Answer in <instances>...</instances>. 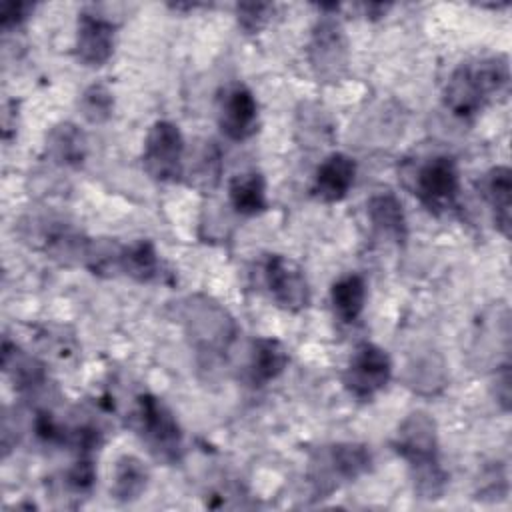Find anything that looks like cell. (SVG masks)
Listing matches in <instances>:
<instances>
[{
  "instance_id": "6da1fadb",
  "label": "cell",
  "mask_w": 512,
  "mask_h": 512,
  "mask_svg": "<svg viewBox=\"0 0 512 512\" xmlns=\"http://www.w3.org/2000/svg\"><path fill=\"white\" fill-rule=\"evenodd\" d=\"M398 456L408 462L414 492L422 500H436L444 494L448 474L440 464L436 422L428 412H412L398 426L392 442Z\"/></svg>"
},
{
  "instance_id": "7a4b0ae2",
  "label": "cell",
  "mask_w": 512,
  "mask_h": 512,
  "mask_svg": "<svg viewBox=\"0 0 512 512\" xmlns=\"http://www.w3.org/2000/svg\"><path fill=\"white\" fill-rule=\"evenodd\" d=\"M510 66L506 56H488L462 62L448 78L442 98L444 106L458 118L476 116L494 98L508 92Z\"/></svg>"
},
{
  "instance_id": "3957f363",
  "label": "cell",
  "mask_w": 512,
  "mask_h": 512,
  "mask_svg": "<svg viewBox=\"0 0 512 512\" xmlns=\"http://www.w3.org/2000/svg\"><path fill=\"white\" fill-rule=\"evenodd\" d=\"M372 468V452L358 442H338L320 448L310 460V482L314 492L324 496L342 482H354Z\"/></svg>"
},
{
  "instance_id": "277c9868",
  "label": "cell",
  "mask_w": 512,
  "mask_h": 512,
  "mask_svg": "<svg viewBox=\"0 0 512 512\" xmlns=\"http://www.w3.org/2000/svg\"><path fill=\"white\" fill-rule=\"evenodd\" d=\"M136 430L152 456L172 464L182 456V428L174 412L156 396L142 394L136 402Z\"/></svg>"
},
{
  "instance_id": "5b68a950",
  "label": "cell",
  "mask_w": 512,
  "mask_h": 512,
  "mask_svg": "<svg viewBox=\"0 0 512 512\" xmlns=\"http://www.w3.org/2000/svg\"><path fill=\"white\" fill-rule=\"evenodd\" d=\"M184 138L180 128L170 120H158L150 126L144 148L142 168L156 182H174L182 176Z\"/></svg>"
},
{
  "instance_id": "8992f818",
  "label": "cell",
  "mask_w": 512,
  "mask_h": 512,
  "mask_svg": "<svg viewBox=\"0 0 512 512\" xmlns=\"http://www.w3.org/2000/svg\"><path fill=\"white\" fill-rule=\"evenodd\" d=\"M390 376L392 360L388 352L372 342H362L354 348L342 374V382L356 400H372L388 386Z\"/></svg>"
},
{
  "instance_id": "52a82bcc",
  "label": "cell",
  "mask_w": 512,
  "mask_h": 512,
  "mask_svg": "<svg viewBox=\"0 0 512 512\" xmlns=\"http://www.w3.org/2000/svg\"><path fill=\"white\" fill-rule=\"evenodd\" d=\"M308 58L318 80L338 82L344 76L348 68V42L334 16H322L312 28Z\"/></svg>"
},
{
  "instance_id": "ba28073f",
  "label": "cell",
  "mask_w": 512,
  "mask_h": 512,
  "mask_svg": "<svg viewBox=\"0 0 512 512\" xmlns=\"http://www.w3.org/2000/svg\"><path fill=\"white\" fill-rule=\"evenodd\" d=\"M460 190V174L454 158L434 156L416 172L414 192L422 206L432 214H444L456 206Z\"/></svg>"
},
{
  "instance_id": "9c48e42d",
  "label": "cell",
  "mask_w": 512,
  "mask_h": 512,
  "mask_svg": "<svg viewBox=\"0 0 512 512\" xmlns=\"http://www.w3.org/2000/svg\"><path fill=\"white\" fill-rule=\"evenodd\" d=\"M262 272L264 284L280 308L288 312H300L310 304V288L306 276L294 260L282 254H270L264 260Z\"/></svg>"
},
{
  "instance_id": "30bf717a",
  "label": "cell",
  "mask_w": 512,
  "mask_h": 512,
  "mask_svg": "<svg viewBox=\"0 0 512 512\" xmlns=\"http://www.w3.org/2000/svg\"><path fill=\"white\" fill-rule=\"evenodd\" d=\"M258 102L252 90L240 82L224 88L218 102V126L236 142H242L258 132Z\"/></svg>"
},
{
  "instance_id": "8fae6325",
  "label": "cell",
  "mask_w": 512,
  "mask_h": 512,
  "mask_svg": "<svg viewBox=\"0 0 512 512\" xmlns=\"http://www.w3.org/2000/svg\"><path fill=\"white\" fill-rule=\"evenodd\" d=\"M116 26L106 16L94 12H80L76 24L74 50L76 58L84 66H102L110 60L114 52Z\"/></svg>"
},
{
  "instance_id": "7c38bea8",
  "label": "cell",
  "mask_w": 512,
  "mask_h": 512,
  "mask_svg": "<svg viewBox=\"0 0 512 512\" xmlns=\"http://www.w3.org/2000/svg\"><path fill=\"white\" fill-rule=\"evenodd\" d=\"M356 178V162L344 152L328 154L314 174L312 192L322 202H340L346 198Z\"/></svg>"
},
{
  "instance_id": "4fadbf2b",
  "label": "cell",
  "mask_w": 512,
  "mask_h": 512,
  "mask_svg": "<svg viewBox=\"0 0 512 512\" xmlns=\"http://www.w3.org/2000/svg\"><path fill=\"white\" fill-rule=\"evenodd\" d=\"M480 194L492 210L496 228L510 238L512 228V172L508 166L490 168L480 180Z\"/></svg>"
},
{
  "instance_id": "5bb4252c",
  "label": "cell",
  "mask_w": 512,
  "mask_h": 512,
  "mask_svg": "<svg viewBox=\"0 0 512 512\" xmlns=\"http://www.w3.org/2000/svg\"><path fill=\"white\" fill-rule=\"evenodd\" d=\"M366 212L378 234L394 240L396 244H404L408 236V222L402 202L392 192L374 194L366 204Z\"/></svg>"
},
{
  "instance_id": "9a60e30c",
  "label": "cell",
  "mask_w": 512,
  "mask_h": 512,
  "mask_svg": "<svg viewBox=\"0 0 512 512\" xmlns=\"http://www.w3.org/2000/svg\"><path fill=\"white\" fill-rule=\"evenodd\" d=\"M232 208L242 216H256L268 208L266 182L258 170H244L232 176L228 184Z\"/></svg>"
},
{
  "instance_id": "2e32d148",
  "label": "cell",
  "mask_w": 512,
  "mask_h": 512,
  "mask_svg": "<svg viewBox=\"0 0 512 512\" xmlns=\"http://www.w3.org/2000/svg\"><path fill=\"white\" fill-rule=\"evenodd\" d=\"M86 150V136L72 122H62L54 126L46 138V152L60 166L78 168L86 158Z\"/></svg>"
},
{
  "instance_id": "e0dca14e",
  "label": "cell",
  "mask_w": 512,
  "mask_h": 512,
  "mask_svg": "<svg viewBox=\"0 0 512 512\" xmlns=\"http://www.w3.org/2000/svg\"><path fill=\"white\" fill-rule=\"evenodd\" d=\"M118 268L136 282H156L162 278V262L150 240H138L130 246H120Z\"/></svg>"
},
{
  "instance_id": "ac0fdd59",
  "label": "cell",
  "mask_w": 512,
  "mask_h": 512,
  "mask_svg": "<svg viewBox=\"0 0 512 512\" xmlns=\"http://www.w3.org/2000/svg\"><path fill=\"white\" fill-rule=\"evenodd\" d=\"M366 302V282L360 274H346L338 278L330 288V304L334 316L344 322L352 324L360 318Z\"/></svg>"
},
{
  "instance_id": "d6986e66",
  "label": "cell",
  "mask_w": 512,
  "mask_h": 512,
  "mask_svg": "<svg viewBox=\"0 0 512 512\" xmlns=\"http://www.w3.org/2000/svg\"><path fill=\"white\" fill-rule=\"evenodd\" d=\"M288 366V350L276 338H258L254 340L252 360H250V378L254 384L262 386L278 378Z\"/></svg>"
},
{
  "instance_id": "ffe728a7",
  "label": "cell",
  "mask_w": 512,
  "mask_h": 512,
  "mask_svg": "<svg viewBox=\"0 0 512 512\" xmlns=\"http://www.w3.org/2000/svg\"><path fill=\"white\" fill-rule=\"evenodd\" d=\"M148 478L150 472L144 462L132 454H124L114 466L110 492L118 502H132L146 490Z\"/></svg>"
},
{
  "instance_id": "44dd1931",
  "label": "cell",
  "mask_w": 512,
  "mask_h": 512,
  "mask_svg": "<svg viewBox=\"0 0 512 512\" xmlns=\"http://www.w3.org/2000/svg\"><path fill=\"white\" fill-rule=\"evenodd\" d=\"M78 108L90 124H104L112 116L114 96L104 84H92L82 92Z\"/></svg>"
},
{
  "instance_id": "7402d4cb",
  "label": "cell",
  "mask_w": 512,
  "mask_h": 512,
  "mask_svg": "<svg viewBox=\"0 0 512 512\" xmlns=\"http://www.w3.org/2000/svg\"><path fill=\"white\" fill-rule=\"evenodd\" d=\"M274 12L272 4L266 2H240L236 4V20L248 34L260 32Z\"/></svg>"
},
{
  "instance_id": "603a6c76",
  "label": "cell",
  "mask_w": 512,
  "mask_h": 512,
  "mask_svg": "<svg viewBox=\"0 0 512 512\" xmlns=\"http://www.w3.org/2000/svg\"><path fill=\"white\" fill-rule=\"evenodd\" d=\"M96 480V468L92 452H80L78 460L72 464V468L66 472V484L74 492H90Z\"/></svg>"
},
{
  "instance_id": "cb8c5ba5",
  "label": "cell",
  "mask_w": 512,
  "mask_h": 512,
  "mask_svg": "<svg viewBox=\"0 0 512 512\" xmlns=\"http://www.w3.org/2000/svg\"><path fill=\"white\" fill-rule=\"evenodd\" d=\"M34 10V4L30 2H4L0 8V24L4 30L18 28Z\"/></svg>"
}]
</instances>
